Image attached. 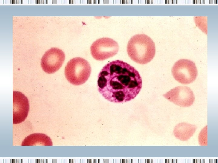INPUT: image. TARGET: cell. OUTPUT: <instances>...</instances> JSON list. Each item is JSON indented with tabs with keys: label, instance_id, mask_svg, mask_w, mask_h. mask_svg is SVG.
<instances>
[{
	"label": "cell",
	"instance_id": "1",
	"mask_svg": "<svg viewBox=\"0 0 218 163\" xmlns=\"http://www.w3.org/2000/svg\"><path fill=\"white\" fill-rule=\"evenodd\" d=\"M97 88L106 99L123 103L134 99L142 88V79L134 67L120 60L107 63L98 76Z\"/></svg>",
	"mask_w": 218,
	"mask_h": 163
},
{
	"label": "cell",
	"instance_id": "2",
	"mask_svg": "<svg viewBox=\"0 0 218 163\" xmlns=\"http://www.w3.org/2000/svg\"><path fill=\"white\" fill-rule=\"evenodd\" d=\"M154 43L144 34H137L132 36L127 45V52L134 61L140 64L150 62L155 54Z\"/></svg>",
	"mask_w": 218,
	"mask_h": 163
},
{
	"label": "cell",
	"instance_id": "3",
	"mask_svg": "<svg viewBox=\"0 0 218 163\" xmlns=\"http://www.w3.org/2000/svg\"><path fill=\"white\" fill-rule=\"evenodd\" d=\"M91 68L85 59L75 57L67 63L64 69V74L70 83L75 85L84 83L90 77Z\"/></svg>",
	"mask_w": 218,
	"mask_h": 163
},
{
	"label": "cell",
	"instance_id": "4",
	"mask_svg": "<svg viewBox=\"0 0 218 163\" xmlns=\"http://www.w3.org/2000/svg\"><path fill=\"white\" fill-rule=\"evenodd\" d=\"M172 72L175 80L183 84L193 82L197 75L195 63L188 59H180L176 62L172 68Z\"/></svg>",
	"mask_w": 218,
	"mask_h": 163
},
{
	"label": "cell",
	"instance_id": "5",
	"mask_svg": "<svg viewBox=\"0 0 218 163\" xmlns=\"http://www.w3.org/2000/svg\"><path fill=\"white\" fill-rule=\"evenodd\" d=\"M119 45L115 41L109 38L98 39L90 47L91 54L97 60L102 61L111 57L118 53Z\"/></svg>",
	"mask_w": 218,
	"mask_h": 163
},
{
	"label": "cell",
	"instance_id": "6",
	"mask_svg": "<svg viewBox=\"0 0 218 163\" xmlns=\"http://www.w3.org/2000/svg\"><path fill=\"white\" fill-rule=\"evenodd\" d=\"M65 59V54L61 49L51 48L45 52L41 58V68L47 73H54L61 67Z\"/></svg>",
	"mask_w": 218,
	"mask_h": 163
},
{
	"label": "cell",
	"instance_id": "7",
	"mask_svg": "<svg viewBox=\"0 0 218 163\" xmlns=\"http://www.w3.org/2000/svg\"><path fill=\"white\" fill-rule=\"evenodd\" d=\"M169 101L180 107H187L194 103L195 97L190 88L186 86H178L164 94Z\"/></svg>",
	"mask_w": 218,
	"mask_h": 163
},
{
	"label": "cell",
	"instance_id": "8",
	"mask_svg": "<svg viewBox=\"0 0 218 163\" xmlns=\"http://www.w3.org/2000/svg\"><path fill=\"white\" fill-rule=\"evenodd\" d=\"M13 123H21L25 120L28 114V100L22 93L13 91Z\"/></svg>",
	"mask_w": 218,
	"mask_h": 163
},
{
	"label": "cell",
	"instance_id": "9",
	"mask_svg": "<svg viewBox=\"0 0 218 163\" xmlns=\"http://www.w3.org/2000/svg\"><path fill=\"white\" fill-rule=\"evenodd\" d=\"M197 129L195 125L182 122L175 126L173 133L177 139L181 141H187L193 135Z\"/></svg>",
	"mask_w": 218,
	"mask_h": 163
},
{
	"label": "cell",
	"instance_id": "10",
	"mask_svg": "<svg viewBox=\"0 0 218 163\" xmlns=\"http://www.w3.org/2000/svg\"><path fill=\"white\" fill-rule=\"evenodd\" d=\"M21 145L51 146L52 144L51 139L48 136L42 133H35L26 137Z\"/></svg>",
	"mask_w": 218,
	"mask_h": 163
},
{
	"label": "cell",
	"instance_id": "11",
	"mask_svg": "<svg viewBox=\"0 0 218 163\" xmlns=\"http://www.w3.org/2000/svg\"><path fill=\"white\" fill-rule=\"evenodd\" d=\"M199 144L201 146L207 145V125L205 126L201 130L198 136Z\"/></svg>",
	"mask_w": 218,
	"mask_h": 163
}]
</instances>
